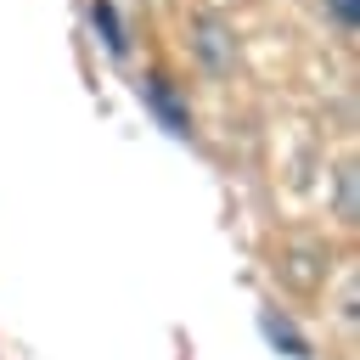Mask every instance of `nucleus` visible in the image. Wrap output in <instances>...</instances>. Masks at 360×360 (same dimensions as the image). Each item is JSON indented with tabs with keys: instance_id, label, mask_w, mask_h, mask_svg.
<instances>
[{
	"instance_id": "obj_3",
	"label": "nucleus",
	"mask_w": 360,
	"mask_h": 360,
	"mask_svg": "<svg viewBox=\"0 0 360 360\" xmlns=\"http://www.w3.org/2000/svg\"><path fill=\"white\" fill-rule=\"evenodd\" d=\"M259 326H264V338H270L276 349H287V354H309V343L298 338V326H292V321H281L276 309H264V315H259Z\"/></svg>"
},
{
	"instance_id": "obj_2",
	"label": "nucleus",
	"mask_w": 360,
	"mask_h": 360,
	"mask_svg": "<svg viewBox=\"0 0 360 360\" xmlns=\"http://www.w3.org/2000/svg\"><path fill=\"white\" fill-rule=\"evenodd\" d=\"M141 96L152 101V112H158V118H163V124H169L174 135H186V107L174 101V90H169L163 79H146V90H141Z\"/></svg>"
},
{
	"instance_id": "obj_1",
	"label": "nucleus",
	"mask_w": 360,
	"mask_h": 360,
	"mask_svg": "<svg viewBox=\"0 0 360 360\" xmlns=\"http://www.w3.org/2000/svg\"><path fill=\"white\" fill-rule=\"evenodd\" d=\"M197 51H202V62H208L214 73H225V68L236 62L231 34H225V22H219V17H202V22H197Z\"/></svg>"
},
{
	"instance_id": "obj_5",
	"label": "nucleus",
	"mask_w": 360,
	"mask_h": 360,
	"mask_svg": "<svg viewBox=\"0 0 360 360\" xmlns=\"http://www.w3.org/2000/svg\"><path fill=\"white\" fill-rule=\"evenodd\" d=\"M343 219H354V169H343Z\"/></svg>"
},
{
	"instance_id": "obj_4",
	"label": "nucleus",
	"mask_w": 360,
	"mask_h": 360,
	"mask_svg": "<svg viewBox=\"0 0 360 360\" xmlns=\"http://www.w3.org/2000/svg\"><path fill=\"white\" fill-rule=\"evenodd\" d=\"M90 11H96V28H101L107 51H112V56H124V51H129V39H124V28H118V11H112V0H96Z\"/></svg>"
},
{
	"instance_id": "obj_6",
	"label": "nucleus",
	"mask_w": 360,
	"mask_h": 360,
	"mask_svg": "<svg viewBox=\"0 0 360 360\" xmlns=\"http://www.w3.org/2000/svg\"><path fill=\"white\" fill-rule=\"evenodd\" d=\"M332 11H338L343 22H354V0H332Z\"/></svg>"
}]
</instances>
